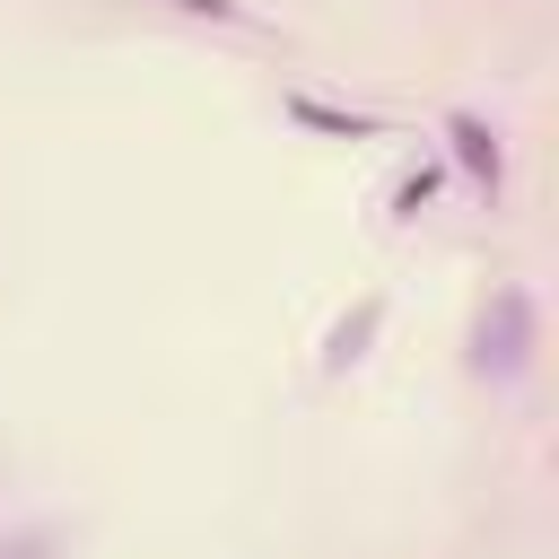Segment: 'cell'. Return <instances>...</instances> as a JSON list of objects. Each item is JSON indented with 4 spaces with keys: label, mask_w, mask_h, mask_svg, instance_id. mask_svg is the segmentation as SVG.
Here are the masks:
<instances>
[{
    "label": "cell",
    "mask_w": 559,
    "mask_h": 559,
    "mask_svg": "<svg viewBox=\"0 0 559 559\" xmlns=\"http://www.w3.org/2000/svg\"><path fill=\"white\" fill-rule=\"evenodd\" d=\"M454 140H463V166H472V175H489V183H498V140H489V131H480V122H472V114H454Z\"/></svg>",
    "instance_id": "cell-1"
}]
</instances>
